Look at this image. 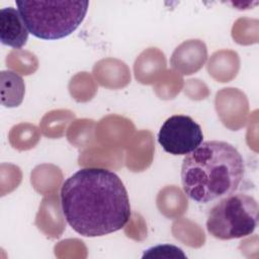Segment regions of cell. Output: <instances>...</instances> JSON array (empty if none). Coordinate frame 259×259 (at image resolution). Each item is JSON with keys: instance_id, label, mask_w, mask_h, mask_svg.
<instances>
[{"instance_id": "1", "label": "cell", "mask_w": 259, "mask_h": 259, "mask_svg": "<svg viewBox=\"0 0 259 259\" xmlns=\"http://www.w3.org/2000/svg\"><path fill=\"white\" fill-rule=\"evenodd\" d=\"M61 206L69 226L84 237H101L121 230L131 205L121 179L104 168H82L61 188Z\"/></svg>"}, {"instance_id": "2", "label": "cell", "mask_w": 259, "mask_h": 259, "mask_svg": "<svg viewBox=\"0 0 259 259\" xmlns=\"http://www.w3.org/2000/svg\"><path fill=\"white\" fill-rule=\"evenodd\" d=\"M244 174L243 157L233 145L206 141L184 157L181 183L190 199L208 203L236 192Z\"/></svg>"}, {"instance_id": "3", "label": "cell", "mask_w": 259, "mask_h": 259, "mask_svg": "<svg viewBox=\"0 0 259 259\" xmlns=\"http://www.w3.org/2000/svg\"><path fill=\"white\" fill-rule=\"evenodd\" d=\"M20 15L33 36L54 40L73 33L83 22L88 1H16Z\"/></svg>"}, {"instance_id": "4", "label": "cell", "mask_w": 259, "mask_h": 259, "mask_svg": "<svg viewBox=\"0 0 259 259\" xmlns=\"http://www.w3.org/2000/svg\"><path fill=\"white\" fill-rule=\"evenodd\" d=\"M257 200L248 194H230L209 210L206 230L219 240H232L251 235L258 224Z\"/></svg>"}, {"instance_id": "5", "label": "cell", "mask_w": 259, "mask_h": 259, "mask_svg": "<svg viewBox=\"0 0 259 259\" xmlns=\"http://www.w3.org/2000/svg\"><path fill=\"white\" fill-rule=\"evenodd\" d=\"M162 149L174 156H186L203 142L201 126L188 115L175 114L168 117L158 133Z\"/></svg>"}, {"instance_id": "6", "label": "cell", "mask_w": 259, "mask_h": 259, "mask_svg": "<svg viewBox=\"0 0 259 259\" xmlns=\"http://www.w3.org/2000/svg\"><path fill=\"white\" fill-rule=\"evenodd\" d=\"M28 29L19 11L13 7L0 10V39L5 46L21 49L28 38Z\"/></svg>"}, {"instance_id": "7", "label": "cell", "mask_w": 259, "mask_h": 259, "mask_svg": "<svg viewBox=\"0 0 259 259\" xmlns=\"http://www.w3.org/2000/svg\"><path fill=\"white\" fill-rule=\"evenodd\" d=\"M1 102L6 107L18 106L24 97L25 84L21 76L12 71H2L0 74Z\"/></svg>"}, {"instance_id": "8", "label": "cell", "mask_w": 259, "mask_h": 259, "mask_svg": "<svg viewBox=\"0 0 259 259\" xmlns=\"http://www.w3.org/2000/svg\"><path fill=\"white\" fill-rule=\"evenodd\" d=\"M186 258L183 251L173 245H158L145 250L143 258Z\"/></svg>"}]
</instances>
